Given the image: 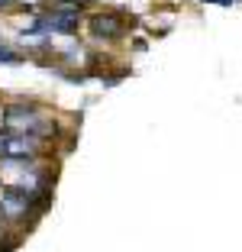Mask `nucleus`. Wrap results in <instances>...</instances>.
<instances>
[{"label":"nucleus","mask_w":242,"mask_h":252,"mask_svg":"<svg viewBox=\"0 0 242 252\" xmlns=\"http://www.w3.org/2000/svg\"><path fill=\"white\" fill-rule=\"evenodd\" d=\"M3 123H7V129H16V133H32L42 139L55 136V120L39 104H10L3 110Z\"/></svg>","instance_id":"1"},{"label":"nucleus","mask_w":242,"mask_h":252,"mask_svg":"<svg viewBox=\"0 0 242 252\" xmlns=\"http://www.w3.org/2000/svg\"><path fill=\"white\" fill-rule=\"evenodd\" d=\"M42 136L7 129V133H0V158H42Z\"/></svg>","instance_id":"2"},{"label":"nucleus","mask_w":242,"mask_h":252,"mask_svg":"<svg viewBox=\"0 0 242 252\" xmlns=\"http://www.w3.org/2000/svg\"><path fill=\"white\" fill-rule=\"evenodd\" d=\"M84 10L81 3H71L68 0V7H55L45 13V32H55V36H74V32L84 26Z\"/></svg>","instance_id":"3"},{"label":"nucleus","mask_w":242,"mask_h":252,"mask_svg":"<svg viewBox=\"0 0 242 252\" xmlns=\"http://www.w3.org/2000/svg\"><path fill=\"white\" fill-rule=\"evenodd\" d=\"M84 23H88L91 36L97 39V42H113V39H120L126 32V20L120 13H110V10H97V13H88L84 16Z\"/></svg>","instance_id":"4"},{"label":"nucleus","mask_w":242,"mask_h":252,"mask_svg":"<svg viewBox=\"0 0 242 252\" xmlns=\"http://www.w3.org/2000/svg\"><path fill=\"white\" fill-rule=\"evenodd\" d=\"M23 55L16 52V49H10L7 42H0V65H20Z\"/></svg>","instance_id":"5"},{"label":"nucleus","mask_w":242,"mask_h":252,"mask_svg":"<svg viewBox=\"0 0 242 252\" xmlns=\"http://www.w3.org/2000/svg\"><path fill=\"white\" fill-rule=\"evenodd\" d=\"M204 3H220V7H233V3H239V0H204Z\"/></svg>","instance_id":"6"},{"label":"nucleus","mask_w":242,"mask_h":252,"mask_svg":"<svg viewBox=\"0 0 242 252\" xmlns=\"http://www.w3.org/2000/svg\"><path fill=\"white\" fill-rule=\"evenodd\" d=\"M13 3H16V0H0V10H10Z\"/></svg>","instance_id":"7"}]
</instances>
